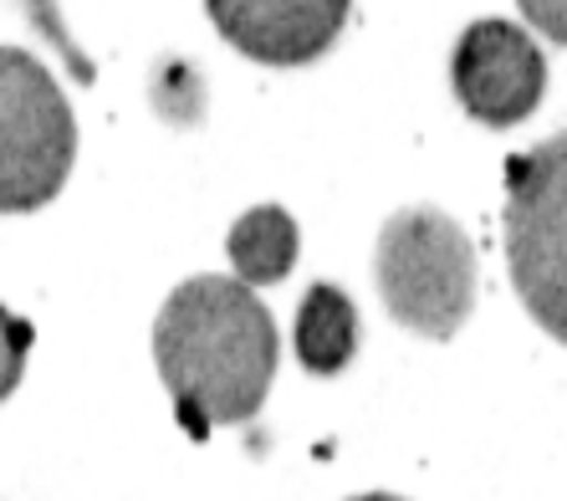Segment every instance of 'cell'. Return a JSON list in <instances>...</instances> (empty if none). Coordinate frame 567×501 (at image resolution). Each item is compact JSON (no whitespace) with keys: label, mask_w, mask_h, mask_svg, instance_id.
Segmentation results:
<instances>
[{"label":"cell","mask_w":567,"mask_h":501,"mask_svg":"<svg viewBox=\"0 0 567 501\" xmlns=\"http://www.w3.org/2000/svg\"><path fill=\"white\" fill-rule=\"evenodd\" d=\"M277 317L246 282L195 277L169 292L154 323V364L174 415L195 440L215 425H246L277 379Z\"/></svg>","instance_id":"6da1fadb"},{"label":"cell","mask_w":567,"mask_h":501,"mask_svg":"<svg viewBox=\"0 0 567 501\" xmlns=\"http://www.w3.org/2000/svg\"><path fill=\"white\" fill-rule=\"evenodd\" d=\"M373 277L394 323L445 344L475 307V246L445 211L414 205L383 221Z\"/></svg>","instance_id":"7a4b0ae2"},{"label":"cell","mask_w":567,"mask_h":501,"mask_svg":"<svg viewBox=\"0 0 567 501\" xmlns=\"http://www.w3.org/2000/svg\"><path fill=\"white\" fill-rule=\"evenodd\" d=\"M502 225L516 297L567 348V129L506 159Z\"/></svg>","instance_id":"3957f363"},{"label":"cell","mask_w":567,"mask_h":501,"mask_svg":"<svg viewBox=\"0 0 567 501\" xmlns=\"http://www.w3.org/2000/svg\"><path fill=\"white\" fill-rule=\"evenodd\" d=\"M78 159V123L47 67L0 47V215L52 205Z\"/></svg>","instance_id":"277c9868"},{"label":"cell","mask_w":567,"mask_h":501,"mask_svg":"<svg viewBox=\"0 0 567 501\" xmlns=\"http://www.w3.org/2000/svg\"><path fill=\"white\" fill-rule=\"evenodd\" d=\"M450 82L455 98L475 123L486 129H516L547 98V57L527 37V27L512 21H475L455 41L450 57Z\"/></svg>","instance_id":"5b68a950"},{"label":"cell","mask_w":567,"mask_h":501,"mask_svg":"<svg viewBox=\"0 0 567 501\" xmlns=\"http://www.w3.org/2000/svg\"><path fill=\"white\" fill-rule=\"evenodd\" d=\"M348 0H210L220 37L266 67L317 62L348 27Z\"/></svg>","instance_id":"8992f818"},{"label":"cell","mask_w":567,"mask_h":501,"mask_svg":"<svg viewBox=\"0 0 567 501\" xmlns=\"http://www.w3.org/2000/svg\"><path fill=\"white\" fill-rule=\"evenodd\" d=\"M297 354L307 374H338L358 354V307L343 287L317 282L297 313Z\"/></svg>","instance_id":"52a82bcc"},{"label":"cell","mask_w":567,"mask_h":501,"mask_svg":"<svg viewBox=\"0 0 567 501\" xmlns=\"http://www.w3.org/2000/svg\"><path fill=\"white\" fill-rule=\"evenodd\" d=\"M297 221H291L281 205H256L230 225V266H236V282L246 287H266V282H281L297 266Z\"/></svg>","instance_id":"ba28073f"},{"label":"cell","mask_w":567,"mask_h":501,"mask_svg":"<svg viewBox=\"0 0 567 501\" xmlns=\"http://www.w3.org/2000/svg\"><path fill=\"white\" fill-rule=\"evenodd\" d=\"M37 344V333H31L27 317H16L11 307L0 303V399L16 395V384L27 374V354Z\"/></svg>","instance_id":"9c48e42d"},{"label":"cell","mask_w":567,"mask_h":501,"mask_svg":"<svg viewBox=\"0 0 567 501\" xmlns=\"http://www.w3.org/2000/svg\"><path fill=\"white\" fill-rule=\"evenodd\" d=\"M522 16H527V21H537L547 37L567 47V6H542V0H527V6H522Z\"/></svg>","instance_id":"30bf717a"},{"label":"cell","mask_w":567,"mask_h":501,"mask_svg":"<svg viewBox=\"0 0 567 501\" xmlns=\"http://www.w3.org/2000/svg\"><path fill=\"white\" fill-rule=\"evenodd\" d=\"M353 501H399V497H389V491H369V497H353Z\"/></svg>","instance_id":"8fae6325"}]
</instances>
